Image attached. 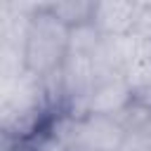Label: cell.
<instances>
[{"label": "cell", "mask_w": 151, "mask_h": 151, "mask_svg": "<svg viewBox=\"0 0 151 151\" xmlns=\"http://www.w3.org/2000/svg\"><path fill=\"white\" fill-rule=\"evenodd\" d=\"M24 66L35 80H47L59 76L64 59L71 52V28H66L50 9L38 7L28 14V26L24 35Z\"/></svg>", "instance_id": "obj_1"}, {"label": "cell", "mask_w": 151, "mask_h": 151, "mask_svg": "<svg viewBox=\"0 0 151 151\" xmlns=\"http://www.w3.org/2000/svg\"><path fill=\"white\" fill-rule=\"evenodd\" d=\"M132 101H134V94H132L130 85L118 73H109V76L99 78V83L94 85V90L80 106L78 116L80 113H99V116L120 118L132 106Z\"/></svg>", "instance_id": "obj_3"}, {"label": "cell", "mask_w": 151, "mask_h": 151, "mask_svg": "<svg viewBox=\"0 0 151 151\" xmlns=\"http://www.w3.org/2000/svg\"><path fill=\"white\" fill-rule=\"evenodd\" d=\"M137 14H139V2H127V0H104L94 2V14H92V26L99 31L101 38L113 40V38H125L134 33L137 26Z\"/></svg>", "instance_id": "obj_4"}, {"label": "cell", "mask_w": 151, "mask_h": 151, "mask_svg": "<svg viewBox=\"0 0 151 151\" xmlns=\"http://www.w3.org/2000/svg\"><path fill=\"white\" fill-rule=\"evenodd\" d=\"M71 151H120L127 130L113 116L80 113L73 116L64 132H59Z\"/></svg>", "instance_id": "obj_2"}, {"label": "cell", "mask_w": 151, "mask_h": 151, "mask_svg": "<svg viewBox=\"0 0 151 151\" xmlns=\"http://www.w3.org/2000/svg\"><path fill=\"white\" fill-rule=\"evenodd\" d=\"M47 9L71 31L90 26L92 24V14H94V2H83V0H64V2H54L47 5Z\"/></svg>", "instance_id": "obj_5"}, {"label": "cell", "mask_w": 151, "mask_h": 151, "mask_svg": "<svg viewBox=\"0 0 151 151\" xmlns=\"http://www.w3.org/2000/svg\"><path fill=\"white\" fill-rule=\"evenodd\" d=\"M31 151H71V149L59 132H42L40 137H35Z\"/></svg>", "instance_id": "obj_7"}, {"label": "cell", "mask_w": 151, "mask_h": 151, "mask_svg": "<svg viewBox=\"0 0 151 151\" xmlns=\"http://www.w3.org/2000/svg\"><path fill=\"white\" fill-rule=\"evenodd\" d=\"M120 151H151V127L130 130L125 134V142Z\"/></svg>", "instance_id": "obj_6"}]
</instances>
